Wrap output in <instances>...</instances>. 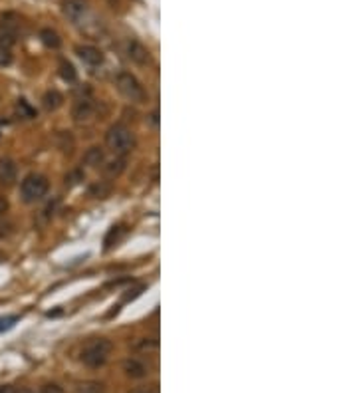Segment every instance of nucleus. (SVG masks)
<instances>
[{"label":"nucleus","mask_w":357,"mask_h":393,"mask_svg":"<svg viewBox=\"0 0 357 393\" xmlns=\"http://www.w3.org/2000/svg\"><path fill=\"white\" fill-rule=\"evenodd\" d=\"M48 189H50L48 179L44 175H40V173H30L20 183V196H22L24 203L32 205V203L42 201L48 193Z\"/></svg>","instance_id":"f257e3e1"},{"label":"nucleus","mask_w":357,"mask_h":393,"mask_svg":"<svg viewBox=\"0 0 357 393\" xmlns=\"http://www.w3.org/2000/svg\"><path fill=\"white\" fill-rule=\"evenodd\" d=\"M106 145L115 155H125L133 147V133L121 124L111 125L106 133Z\"/></svg>","instance_id":"f03ea898"},{"label":"nucleus","mask_w":357,"mask_h":393,"mask_svg":"<svg viewBox=\"0 0 357 393\" xmlns=\"http://www.w3.org/2000/svg\"><path fill=\"white\" fill-rule=\"evenodd\" d=\"M109 352H111V343H109L107 339H104V338L93 339V341H89L88 346L84 348V352H82V361H84L88 367L97 370V367H101V365L107 361Z\"/></svg>","instance_id":"7ed1b4c3"},{"label":"nucleus","mask_w":357,"mask_h":393,"mask_svg":"<svg viewBox=\"0 0 357 393\" xmlns=\"http://www.w3.org/2000/svg\"><path fill=\"white\" fill-rule=\"evenodd\" d=\"M18 30H20V16L16 12H2L0 14V48L12 50L16 44Z\"/></svg>","instance_id":"20e7f679"},{"label":"nucleus","mask_w":357,"mask_h":393,"mask_svg":"<svg viewBox=\"0 0 357 393\" xmlns=\"http://www.w3.org/2000/svg\"><path fill=\"white\" fill-rule=\"evenodd\" d=\"M115 86L119 89V93L123 97H127V100H131V102H143L145 100V89L139 84V80L133 73H129V71H121L117 76Z\"/></svg>","instance_id":"39448f33"},{"label":"nucleus","mask_w":357,"mask_h":393,"mask_svg":"<svg viewBox=\"0 0 357 393\" xmlns=\"http://www.w3.org/2000/svg\"><path fill=\"white\" fill-rule=\"evenodd\" d=\"M125 52H127V56H129V60L135 62L137 66H145V64L151 62V54H149V50L143 46L139 40H135V38H129V40L125 42Z\"/></svg>","instance_id":"423d86ee"},{"label":"nucleus","mask_w":357,"mask_h":393,"mask_svg":"<svg viewBox=\"0 0 357 393\" xmlns=\"http://www.w3.org/2000/svg\"><path fill=\"white\" fill-rule=\"evenodd\" d=\"M95 115V104L93 100L89 97H84V100H78L73 107H71V117L78 121V124H86L89 119H93Z\"/></svg>","instance_id":"0eeeda50"},{"label":"nucleus","mask_w":357,"mask_h":393,"mask_svg":"<svg viewBox=\"0 0 357 393\" xmlns=\"http://www.w3.org/2000/svg\"><path fill=\"white\" fill-rule=\"evenodd\" d=\"M62 12L68 20L75 24V22L84 20V16L88 14V4H86V0H66L62 6Z\"/></svg>","instance_id":"6e6552de"},{"label":"nucleus","mask_w":357,"mask_h":393,"mask_svg":"<svg viewBox=\"0 0 357 393\" xmlns=\"http://www.w3.org/2000/svg\"><path fill=\"white\" fill-rule=\"evenodd\" d=\"M75 54H78V58L86 64V66H91V68H95V66H101L104 64V54L101 50H97L95 46H78L75 48Z\"/></svg>","instance_id":"1a4fd4ad"},{"label":"nucleus","mask_w":357,"mask_h":393,"mask_svg":"<svg viewBox=\"0 0 357 393\" xmlns=\"http://www.w3.org/2000/svg\"><path fill=\"white\" fill-rule=\"evenodd\" d=\"M16 181V163L12 159H0V185H12Z\"/></svg>","instance_id":"9d476101"},{"label":"nucleus","mask_w":357,"mask_h":393,"mask_svg":"<svg viewBox=\"0 0 357 393\" xmlns=\"http://www.w3.org/2000/svg\"><path fill=\"white\" fill-rule=\"evenodd\" d=\"M40 42H42L46 48H50V50H58L60 44H62L58 32L52 30V28H42V30H40Z\"/></svg>","instance_id":"9b49d317"},{"label":"nucleus","mask_w":357,"mask_h":393,"mask_svg":"<svg viewBox=\"0 0 357 393\" xmlns=\"http://www.w3.org/2000/svg\"><path fill=\"white\" fill-rule=\"evenodd\" d=\"M42 104H44V107H46L48 111H56L58 107L64 104V95H62L58 89H48V91L44 93V97H42Z\"/></svg>","instance_id":"f8f14e48"},{"label":"nucleus","mask_w":357,"mask_h":393,"mask_svg":"<svg viewBox=\"0 0 357 393\" xmlns=\"http://www.w3.org/2000/svg\"><path fill=\"white\" fill-rule=\"evenodd\" d=\"M84 161L89 167H101L106 163V155H104L101 147H89L86 151V155H84Z\"/></svg>","instance_id":"ddd939ff"},{"label":"nucleus","mask_w":357,"mask_h":393,"mask_svg":"<svg viewBox=\"0 0 357 393\" xmlns=\"http://www.w3.org/2000/svg\"><path fill=\"white\" fill-rule=\"evenodd\" d=\"M123 370L129 377H135V379H139V377L147 374V367L143 365L139 359H127L123 363Z\"/></svg>","instance_id":"4468645a"},{"label":"nucleus","mask_w":357,"mask_h":393,"mask_svg":"<svg viewBox=\"0 0 357 393\" xmlns=\"http://www.w3.org/2000/svg\"><path fill=\"white\" fill-rule=\"evenodd\" d=\"M60 76L66 80V82H75L78 80V71L71 66L68 60H60Z\"/></svg>","instance_id":"2eb2a0df"},{"label":"nucleus","mask_w":357,"mask_h":393,"mask_svg":"<svg viewBox=\"0 0 357 393\" xmlns=\"http://www.w3.org/2000/svg\"><path fill=\"white\" fill-rule=\"evenodd\" d=\"M123 169H125V159H115L111 161V163H107V165H104V171H106V175H109V177L121 175Z\"/></svg>","instance_id":"dca6fc26"},{"label":"nucleus","mask_w":357,"mask_h":393,"mask_svg":"<svg viewBox=\"0 0 357 393\" xmlns=\"http://www.w3.org/2000/svg\"><path fill=\"white\" fill-rule=\"evenodd\" d=\"M16 111L20 113V117H24V119H32V117H36V109L30 106L26 100H18Z\"/></svg>","instance_id":"f3484780"},{"label":"nucleus","mask_w":357,"mask_h":393,"mask_svg":"<svg viewBox=\"0 0 357 393\" xmlns=\"http://www.w3.org/2000/svg\"><path fill=\"white\" fill-rule=\"evenodd\" d=\"M125 234V229L123 227H113L111 231H109V234L106 236V249H109V247H113V240L117 242L121 236Z\"/></svg>","instance_id":"a211bd4d"},{"label":"nucleus","mask_w":357,"mask_h":393,"mask_svg":"<svg viewBox=\"0 0 357 393\" xmlns=\"http://www.w3.org/2000/svg\"><path fill=\"white\" fill-rule=\"evenodd\" d=\"M12 60H14L12 50H8V48H0V68L10 66V64H12Z\"/></svg>","instance_id":"6ab92c4d"},{"label":"nucleus","mask_w":357,"mask_h":393,"mask_svg":"<svg viewBox=\"0 0 357 393\" xmlns=\"http://www.w3.org/2000/svg\"><path fill=\"white\" fill-rule=\"evenodd\" d=\"M16 322H18V316H2V318H0V332L10 330Z\"/></svg>","instance_id":"aec40b11"},{"label":"nucleus","mask_w":357,"mask_h":393,"mask_svg":"<svg viewBox=\"0 0 357 393\" xmlns=\"http://www.w3.org/2000/svg\"><path fill=\"white\" fill-rule=\"evenodd\" d=\"M80 181H84V173L82 171H73L66 177V185H78Z\"/></svg>","instance_id":"412c9836"},{"label":"nucleus","mask_w":357,"mask_h":393,"mask_svg":"<svg viewBox=\"0 0 357 393\" xmlns=\"http://www.w3.org/2000/svg\"><path fill=\"white\" fill-rule=\"evenodd\" d=\"M42 393H64V389L58 385V383H46L42 387Z\"/></svg>","instance_id":"4be33fe9"},{"label":"nucleus","mask_w":357,"mask_h":393,"mask_svg":"<svg viewBox=\"0 0 357 393\" xmlns=\"http://www.w3.org/2000/svg\"><path fill=\"white\" fill-rule=\"evenodd\" d=\"M8 211V201H6V196H0V216Z\"/></svg>","instance_id":"5701e85b"},{"label":"nucleus","mask_w":357,"mask_h":393,"mask_svg":"<svg viewBox=\"0 0 357 393\" xmlns=\"http://www.w3.org/2000/svg\"><path fill=\"white\" fill-rule=\"evenodd\" d=\"M0 393H16V389L10 385H4V387H0Z\"/></svg>","instance_id":"b1692460"},{"label":"nucleus","mask_w":357,"mask_h":393,"mask_svg":"<svg viewBox=\"0 0 357 393\" xmlns=\"http://www.w3.org/2000/svg\"><path fill=\"white\" fill-rule=\"evenodd\" d=\"M16 393H36L34 389H30V387H24V389H20V391H16Z\"/></svg>","instance_id":"393cba45"}]
</instances>
